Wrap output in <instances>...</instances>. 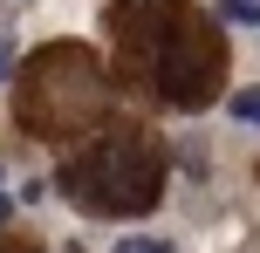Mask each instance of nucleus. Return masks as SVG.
I'll return each instance as SVG.
<instances>
[{
    "label": "nucleus",
    "mask_w": 260,
    "mask_h": 253,
    "mask_svg": "<svg viewBox=\"0 0 260 253\" xmlns=\"http://www.w3.org/2000/svg\"><path fill=\"white\" fill-rule=\"evenodd\" d=\"M110 253H178V246H171V240H137V233H130V240H117Z\"/></svg>",
    "instance_id": "nucleus-5"
},
{
    "label": "nucleus",
    "mask_w": 260,
    "mask_h": 253,
    "mask_svg": "<svg viewBox=\"0 0 260 253\" xmlns=\"http://www.w3.org/2000/svg\"><path fill=\"white\" fill-rule=\"evenodd\" d=\"M219 14H226L233 27H253V21H260V0H219Z\"/></svg>",
    "instance_id": "nucleus-4"
},
{
    "label": "nucleus",
    "mask_w": 260,
    "mask_h": 253,
    "mask_svg": "<svg viewBox=\"0 0 260 253\" xmlns=\"http://www.w3.org/2000/svg\"><path fill=\"white\" fill-rule=\"evenodd\" d=\"M69 192H76L89 212H103V219L144 212V205H157V192H165V158H157L151 144H96L89 158L69 164Z\"/></svg>",
    "instance_id": "nucleus-1"
},
{
    "label": "nucleus",
    "mask_w": 260,
    "mask_h": 253,
    "mask_svg": "<svg viewBox=\"0 0 260 253\" xmlns=\"http://www.w3.org/2000/svg\"><path fill=\"white\" fill-rule=\"evenodd\" d=\"M226 110H233V123L260 130V82H253V89H233V103H226Z\"/></svg>",
    "instance_id": "nucleus-3"
},
{
    "label": "nucleus",
    "mask_w": 260,
    "mask_h": 253,
    "mask_svg": "<svg viewBox=\"0 0 260 253\" xmlns=\"http://www.w3.org/2000/svg\"><path fill=\"white\" fill-rule=\"evenodd\" d=\"M14 212V199H7V178H0V219H7Z\"/></svg>",
    "instance_id": "nucleus-6"
},
{
    "label": "nucleus",
    "mask_w": 260,
    "mask_h": 253,
    "mask_svg": "<svg viewBox=\"0 0 260 253\" xmlns=\"http://www.w3.org/2000/svg\"><path fill=\"white\" fill-rule=\"evenodd\" d=\"M219 82H226V48L206 27H171L165 48H157V96L171 110H199V103H212Z\"/></svg>",
    "instance_id": "nucleus-2"
},
{
    "label": "nucleus",
    "mask_w": 260,
    "mask_h": 253,
    "mask_svg": "<svg viewBox=\"0 0 260 253\" xmlns=\"http://www.w3.org/2000/svg\"><path fill=\"white\" fill-rule=\"evenodd\" d=\"M0 68H7V41H0Z\"/></svg>",
    "instance_id": "nucleus-7"
}]
</instances>
